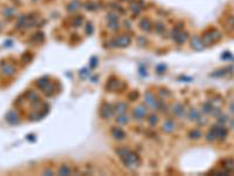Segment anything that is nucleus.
Instances as JSON below:
<instances>
[{"label": "nucleus", "mask_w": 234, "mask_h": 176, "mask_svg": "<svg viewBox=\"0 0 234 176\" xmlns=\"http://www.w3.org/2000/svg\"><path fill=\"white\" fill-rule=\"evenodd\" d=\"M173 123L172 122H170V121H168V122H165V124L163 126V129H165L166 132H171L172 130V128H173Z\"/></svg>", "instance_id": "obj_1"}, {"label": "nucleus", "mask_w": 234, "mask_h": 176, "mask_svg": "<svg viewBox=\"0 0 234 176\" xmlns=\"http://www.w3.org/2000/svg\"><path fill=\"white\" fill-rule=\"evenodd\" d=\"M70 171H72V170H70L68 167H66V165H64L62 169H60V174H61V175H67V174H69Z\"/></svg>", "instance_id": "obj_2"}, {"label": "nucleus", "mask_w": 234, "mask_h": 176, "mask_svg": "<svg viewBox=\"0 0 234 176\" xmlns=\"http://www.w3.org/2000/svg\"><path fill=\"white\" fill-rule=\"evenodd\" d=\"M135 114H137V116H138V118H142V116H144V115H145V110H143L142 108H138V109L135 110Z\"/></svg>", "instance_id": "obj_3"}, {"label": "nucleus", "mask_w": 234, "mask_h": 176, "mask_svg": "<svg viewBox=\"0 0 234 176\" xmlns=\"http://www.w3.org/2000/svg\"><path fill=\"white\" fill-rule=\"evenodd\" d=\"M124 108H125V105L121 103V105H119V109H118V113H123V112H124Z\"/></svg>", "instance_id": "obj_4"}]
</instances>
